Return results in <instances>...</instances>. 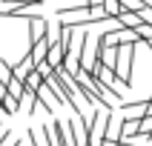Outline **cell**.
<instances>
[{
  "label": "cell",
  "mask_w": 152,
  "mask_h": 146,
  "mask_svg": "<svg viewBox=\"0 0 152 146\" xmlns=\"http://www.w3.org/2000/svg\"><path fill=\"white\" fill-rule=\"evenodd\" d=\"M135 46H141V43H124V46L118 49L115 72H118V77H121L126 86H132V57H135Z\"/></svg>",
  "instance_id": "1"
},
{
  "label": "cell",
  "mask_w": 152,
  "mask_h": 146,
  "mask_svg": "<svg viewBox=\"0 0 152 146\" xmlns=\"http://www.w3.org/2000/svg\"><path fill=\"white\" fill-rule=\"evenodd\" d=\"M146 106H149V100H135V103H121V115L124 118H135L141 120L146 115Z\"/></svg>",
  "instance_id": "2"
},
{
  "label": "cell",
  "mask_w": 152,
  "mask_h": 146,
  "mask_svg": "<svg viewBox=\"0 0 152 146\" xmlns=\"http://www.w3.org/2000/svg\"><path fill=\"white\" fill-rule=\"evenodd\" d=\"M46 60H49V63H52L55 69L66 63V46L60 43V37H58V40H52V46H49V54H46Z\"/></svg>",
  "instance_id": "3"
},
{
  "label": "cell",
  "mask_w": 152,
  "mask_h": 146,
  "mask_svg": "<svg viewBox=\"0 0 152 146\" xmlns=\"http://www.w3.org/2000/svg\"><path fill=\"white\" fill-rule=\"evenodd\" d=\"M52 140H55V146H72V137H69L66 123H60V120L52 123Z\"/></svg>",
  "instance_id": "4"
},
{
  "label": "cell",
  "mask_w": 152,
  "mask_h": 146,
  "mask_svg": "<svg viewBox=\"0 0 152 146\" xmlns=\"http://www.w3.org/2000/svg\"><path fill=\"white\" fill-rule=\"evenodd\" d=\"M118 17H121V23H124V26H129V29H141V26L146 23L141 12H129V9H121V12H118Z\"/></svg>",
  "instance_id": "5"
},
{
  "label": "cell",
  "mask_w": 152,
  "mask_h": 146,
  "mask_svg": "<svg viewBox=\"0 0 152 146\" xmlns=\"http://www.w3.org/2000/svg\"><path fill=\"white\" fill-rule=\"evenodd\" d=\"M34 66H37V63H34V60H32V54L26 52V54H23V60H20L17 66H12V72H15V77H20V80H26V77H29V72H32Z\"/></svg>",
  "instance_id": "6"
},
{
  "label": "cell",
  "mask_w": 152,
  "mask_h": 146,
  "mask_svg": "<svg viewBox=\"0 0 152 146\" xmlns=\"http://www.w3.org/2000/svg\"><path fill=\"white\" fill-rule=\"evenodd\" d=\"M149 6V0H121V9H129V12H144Z\"/></svg>",
  "instance_id": "7"
},
{
  "label": "cell",
  "mask_w": 152,
  "mask_h": 146,
  "mask_svg": "<svg viewBox=\"0 0 152 146\" xmlns=\"http://www.w3.org/2000/svg\"><path fill=\"white\" fill-rule=\"evenodd\" d=\"M40 3H46V0H6V3H3V9H17V6H40Z\"/></svg>",
  "instance_id": "8"
},
{
  "label": "cell",
  "mask_w": 152,
  "mask_h": 146,
  "mask_svg": "<svg viewBox=\"0 0 152 146\" xmlns=\"http://www.w3.org/2000/svg\"><path fill=\"white\" fill-rule=\"evenodd\" d=\"M141 135H146V137L152 135V115H144L141 118Z\"/></svg>",
  "instance_id": "9"
},
{
  "label": "cell",
  "mask_w": 152,
  "mask_h": 146,
  "mask_svg": "<svg viewBox=\"0 0 152 146\" xmlns=\"http://www.w3.org/2000/svg\"><path fill=\"white\" fill-rule=\"evenodd\" d=\"M37 72H40V75H43V77H49V75H52V72H55V66H52L49 60H40V63H37Z\"/></svg>",
  "instance_id": "10"
},
{
  "label": "cell",
  "mask_w": 152,
  "mask_h": 146,
  "mask_svg": "<svg viewBox=\"0 0 152 146\" xmlns=\"http://www.w3.org/2000/svg\"><path fill=\"white\" fill-rule=\"evenodd\" d=\"M118 143H121V140H112V137H103V143H101V146H118Z\"/></svg>",
  "instance_id": "11"
},
{
  "label": "cell",
  "mask_w": 152,
  "mask_h": 146,
  "mask_svg": "<svg viewBox=\"0 0 152 146\" xmlns=\"http://www.w3.org/2000/svg\"><path fill=\"white\" fill-rule=\"evenodd\" d=\"M89 6H106V0H89Z\"/></svg>",
  "instance_id": "12"
},
{
  "label": "cell",
  "mask_w": 152,
  "mask_h": 146,
  "mask_svg": "<svg viewBox=\"0 0 152 146\" xmlns=\"http://www.w3.org/2000/svg\"><path fill=\"white\" fill-rule=\"evenodd\" d=\"M146 115H152V94H149V106H146Z\"/></svg>",
  "instance_id": "13"
},
{
  "label": "cell",
  "mask_w": 152,
  "mask_h": 146,
  "mask_svg": "<svg viewBox=\"0 0 152 146\" xmlns=\"http://www.w3.org/2000/svg\"><path fill=\"white\" fill-rule=\"evenodd\" d=\"M3 115H6V112H3V106H0V120H3Z\"/></svg>",
  "instance_id": "14"
},
{
  "label": "cell",
  "mask_w": 152,
  "mask_h": 146,
  "mask_svg": "<svg viewBox=\"0 0 152 146\" xmlns=\"http://www.w3.org/2000/svg\"><path fill=\"white\" fill-rule=\"evenodd\" d=\"M118 146H129V143H118Z\"/></svg>",
  "instance_id": "15"
}]
</instances>
